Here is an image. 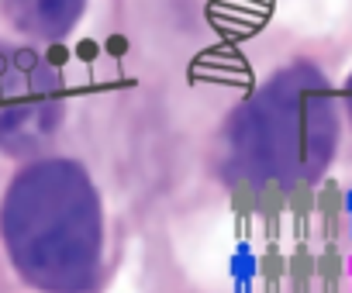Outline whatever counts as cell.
Listing matches in <instances>:
<instances>
[{"label": "cell", "mask_w": 352, "mask_h": 293, "mask_svg": "<svg viewBox=\"0 0 352 293\" xmlns=\"http://www.w3.org/2000/svg\"><path fill=\"white\" fill-rule=\"evenodd\" d=\"M287 279L294 283L297 293H311L314 279H318V252L311 245H297L290 255H287Z\"/></svg>", "instance_id": "cell-1"}, {"label": "cell", "mask_w": 352, "mask_h": 293, "mask_svg": "<svg viewBox=\"0 0 352 293\" xmlns=\"http://www.w3.org/2000/svg\"><path fill=\"white\" fill-rule=\"evenodd\" d=\"M318 279L324 286V293H342L345 283V252L338 242H324V248L318 252Z\"/></svg>", "instance_id": "cell-2"}, {"label": "cell", "mask_w": 352, "mask_h": 293, "mask_svg": "<svg viewBox=\"0 0 352 293\" xmlns=\"http://www.w3.org/2000/svg\"><path fill=\"white\" fill-rule=\"evenodd\" d=\"M287 211V190L276 183H266L263 190H256V214L270 221V231L276 228V218Z\"/></svg>", "instance_id": "cell-3"}, {"label": "cell", "mask_w": 352, "mask_h": 293, "mask_svg": "<svg viewBox=\"0 0 352 293\" xmlns=\"http://www.w3.org/2000/svg\"><path fill=\"white\" fill-rule=\"evenodd\" d=\"M345 200H349V194H342V187H338L335 180H328V183L318 187V214H321L328 224H335V221L345 214Z\"/></svg>", "instance_id": "cell-4"}, {"label": "cell", "mask_w": 352, "mask_h": 293, "mask_svg": "<svg viewBox=\"0 0 352 293\" xmlns=\"http://www.w3.org/2000/svg\"><path fill=\"white\" fill-rule=\"evenodd\" d=\"M259 279L270 286V293H276V286L287 279V255H283L276 245H270V248L259 255Z\"/></svg>", "instance_id": "cell-5"}, {"label": "cell", "mask_w": 352, "mask_h": 293, "mask_svg": "<svg viewBox=\"0 0 352 293\" xmlns=\"http://www.w3.org/2000/svg\"><path fill=\"white\" fill-rule=\"evenodd\" d=\"M287 211H290L297 221L318 214V190L307 187V183H297L294 190H287Z\"/></svg>", "instance_id": "cell-6"}, {"label": "cell", "mask_w": 352, "mask_h": 293, "mask_svg": "<svg viewBox=\"0 0 352 293\" xmlns=\"http://www.w3.org/2000/svg\"><path fill=\"white\" fill-rule=\"evenodd\" d=\"M232 211H235V218L256 214V190H252L249 183H239V187L232 190Z\"/></svg>", "instance_id": "cell-7"}, {"label": "cell", "mask_w": 352, "mask_h": 293, "mask_svg": "<svg viewBox=\"0 0 352 293\" xmlns=\"http://www.w3.org/2000/svg\"><path fill=\"white\" fill-rule=\"evenodd\" d=\"M107 52H111L114 59L128 56V38H124V35H111V38H107Z\"/></svg>", "instance_id": "cell-8"}, {"label": "cell", "mask_w": 352, "mask_h": 293, "mask_svg": "<svg viewBox=\"0 0 352 293\" xmlns=\"http://www.w3.org/2000/svg\"><path fill=\"white\" fill-rule=\"evenodd\" d=\"M66 59H69L66 45H49V52H45V62H49V66H63Z\"/></svg>", "instance_id": "cell-9"}, {"label": "cell", "mask_w": 352, "mask_h": 293, "mask_svg": "<svg viewBox=\"0 0 352 293\" xmlns=\"http://www.w3.org/2000/svg\"><path fill=\"white\" fill-rule=\"evenodd\" d=\"M76 52H80V59H87V62H90V59H97V52H100V45H97L94 38H83Z\"/></svg>", "instance_id": "cell-10"}]
</instances>
